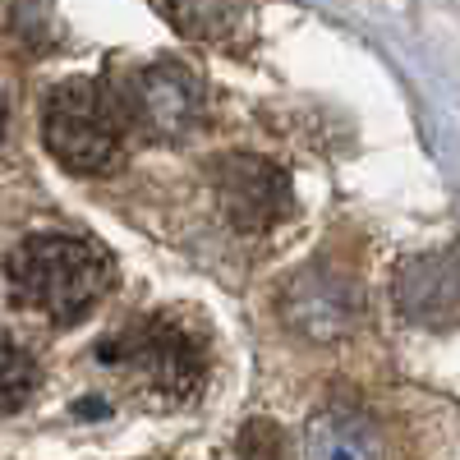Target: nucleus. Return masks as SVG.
<instances>
[{
  "instance_id": "obj_4",
  "label": "nucleus",
  "mask_w": 460,
  "mask_h": 460,
  "mask_svg": "<svg viewBox=\"0 0 460 460\" xmlns=\"http://www.w3.org/2000/svg\"><path fill=\"white\" fill-rule=\"evenodd\" d=\"M120 125L152 138V143H180L203 120V84L199 74L180 60H157L134 69L125 88H115Z\"/></svg>"
},
{
  "instance_id": "obj_7",
  "label": "nucleus",
  "mask_w": 460,
  "mask_h": 460,
  "mask_svg": "<svg viewBox=\"0 0 460 460\" xmlns=\"http://www.w3.org/2000/svg\"><path fill=\"white\" fill-rule=\"evenodd\" d=\"M396 309L414 323H456L460 318V249L419 253L396 272Z\"/></svg>"
},
{
  "instance_id": "obj_10",
  "label": "nucleus",
  "mask_w": 460,
  "mask_h": 460,
  "mask_svg": "<svg viewBox=\"0 0 460 460\" xmlns=\"http://www.w3.org/2000/svg\"><path fill=\"white\" fill-rule=\"evenodd\" d=\"M32 392H37V364L19 350V345L0 341V414L23 410Z\"/></svg>"
},
{
  "instance_id": "obj_3",
  "label": "nucleus",
  "mask_w": 460,
  "mask_h": 460,
  "mask_svg": "<svg viewBox=\"0 0 460 460\" xmlns=\"http://www.w3.org/2000/svg\"><path fill=\"white\" fill-rule=\"evenodd\" d=\"M42 138H47V152L69 171H84V175L111 171L125 147L115 93H102L88 79L56 84L42 106Z\"/></svg>"
},
{
  "instance_id": "obj_11",
  "label": "nucleus",
  "mask_w": 460,
  "mask_h": 460,
  "mask_svg": "<svg viewBox=\"0 0 460 460\" xmlns=\"http://www.w3.org/2000/svg\"><path fill=\"white\" fill-rule=\"evenodd\" d=\"M240 460H286V433L277 419H249L235 438Z\"/></svg>"
},
{
  "instance_id": "obj_8",
  "label": "nucleus",
  "mask_w": 460,
  "mask_h": 460,
  "mask_svg": "<svg viewBox=\"0 0 460 460\" xmlns=\"http://www.w3.org/2000/svg\"><path fill=\"white\" fill-rule=\"evenodd\" d=\"M309 460H382V442L373 433V424L359 410H318L309 438H304Z\"/></svg>"
},
{
  "instance_id": "obj_2",
  "label": "nucleus",
  "mask_w": 460,
  "mask_h": 460,
  "mask_svg": "<svg viewBox=\"0 0 460 460\" xmlns=\"http://www.w3.org/2000/svg\"><path fill=\"white\" fill-rule=\"evenodd\" d=\"M97 359L125 368L138 396L152 405L194 401L208 377V345L175 318L129 323L125 332H115L97 345Z\"/></svg>"
},
{
  "instance_id": "obj_1",
  "label": "nucleus",
  "mask_w": 460,
  "mask_h": 460,
  "mask_svg": "<svg viewBox=\"0 0 460 460\" xmlns=\"http://www.w3.org/2000/svg\"><path fill=\"white\" fill-rule=\"evenodd\" d=\"M10 295L51 323H79L111 290V258L84 235H28L5 258Z\"/></svg>"
},
{
  "instance_id": "obj_6",
  "label": "nucleus",
  "mask_w": 460,
  "mask_h": 460,
  "mask_svg": "<svg viewBox=\"0 0 460 460\" xmlns=\"http://www.w3.org/2000/svg\"><path fill=\"white\" fill-rule=\"evenodd\" d=\"M281 318L290 332H299L304 341H336L355 327L359 318V295L341 272H327V267H309L286 281L281 290Z\"/></svg>"
},
{
  "instance_id": "obj_9",
  "label": "nucleus",
  "mask_w": 460,
  "mask_h": 460,
  "mask_svg": "<svg viewBox=\"0 0 460 460\" xmlns=\"http://www.w3.org/2000/svg\"><path fill=\"white\" fill-rule=\"evenodd\" d=\"M157 5L189 37H217L240 14V0H157Z\"/></svg>"
},
{
  "instance_id": "obj_5",
  "label": "nucleus",
  "mask_w": 460,
  "mask_h": 460,
  "mask_svg": "<svg viewBox=\"0 0 460 460\" xmlns=\"http://www.w3.org/2000/svg\"><path fill=\"white\" fill-rule=\"evenodd\" d=\"M212 184H217L221 212L240 230H249V235L272 230L295 208L290 175L277 162H267V157H244V152L240 157H221L217 171H212Z\"/></svg>"
},
{
  "instance_id": "obj_12",
  "label": "nucleus",
  "mask_w": 460,
  "mask_h": 460,
  "mask_svg": "<svg viewBox=\"0 0 460 460\" xmlns=\"http://www.w3.org/2000/svg\"><path fill=\"white\" fill-rule=\"evenodd\" d=\"M5 125H10V106H5V97H0V138H5Z\"/></svg>"
}]
</instances>
